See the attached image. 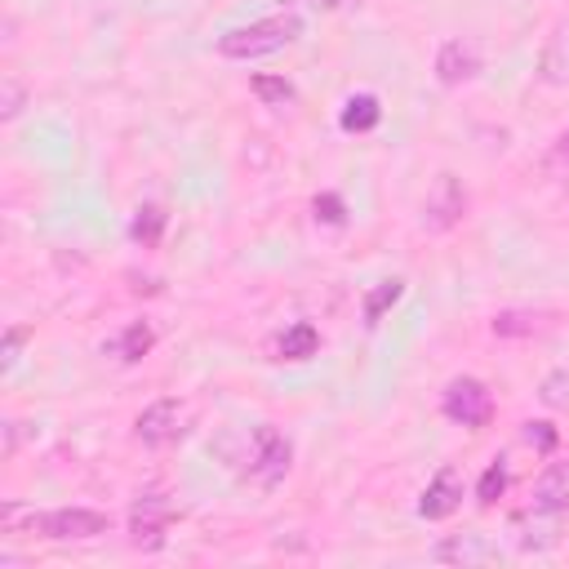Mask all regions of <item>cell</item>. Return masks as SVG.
Returning a JSON list of instances; mask_svg holds the SVG:
<instances>
[{
    "label": "cell",
    "mask_w": 569,
    "mask_h": 569,
    "mask_svg": "<svg viewBox=\"0 0 569 569\" xmlns=\"http://www.w3.org/2000/svg\"><path fill=\"white\" fill-rule=\"evenodd\" d=\"M22 102H27V89L18 84V76H4V102H0V116L13 120V116L22 111Z\"/></svg>",
    "instance_id": "obj_19"
},
{
    "label": "cell",
    "mask_w": 569,
    "mask_h": 569,
    "mask_svg": "<svg viewBox=\"0 0 569 569\" xmlns=\"http://www.w3.org/2000/svg\"><path fill=\"white\" fill-rule=\"evenodd\" d=\"M289 462H293V445H289V436H284V431H276L271 422L253 427V462H249L253 480L271 489V485H280V480H284Z\"/></svg>",
    "instance_id": "obj_3"
},
{
    "label": "cell",
    "mask_w": 569,
    "mask_h": 569,
    "mask_svg": "<svg viewBox=\"0 0 569 569\" xmlns=\"http://www.w3.org/2000/svg\"><path fill=\"white\" fill-rule=\"evenodd\" d=\"M525 440H529L533 449H542V453H547V449L556 445V431H551L547 422H529V431H525Z\"/></svg>",
    "instance_id": "obj_21"
},
{
    "label": "cell",
    "mask_w": 569,
    "mask_h": 569,
    "mask_svg": "<svg viewBox=\"0 0 569 569\" xmlns=\"http://www.w3.org/2000/svg\"><path fill=\"white\" fill-rule=\"evenodd\" d=\"M533 507H547V511H569V462H551L538 485H533Z\"/></svg>",
    "instance_id": "obj_11"
},
{
    "label": "cell",
    "mask_w": 569,
    "mask_h": 569,
    "mask_svg": "<svg viewBox=\"0 0 569 569\" xmlns=\"http://www.w3.org/2000/svg\"><path fill=\"white\" fill-rule=\"evenodd\" d=\"M551 169H556L560 178H569V133L556 138V147H551Z\"/></svg>",
    "instance_id": "obj_24"
},
{
    "label": "cell",
    "mask_w": 569,
    "mask_h": 569,
    "mask_svg": "<svg viewBox=\"0 0 569 569\" xmlns=\"http://www.w3.org/2000/svg\"><path fill=\"white\" fill-rule=\"evenodd\" d=\"M542 400H547V405H565V400H569V378H565V373L547 378V382H542Z\"/></svg>",
    "instance_id": "obj_20"
},
{
    "label": "cell",
    "mask_w": 569,
    "mask_h": 569,
    "mask_svg": "<svg viewBox=\"0 0 569 569\" xmlns=\"http://www.w3.org/2000/svg\"><path fill=\"white\" fill-rule=\"evenodd\" d=\"M400 293H405V280H378V284L365 293V325L373 329V325L382 320V311H387L391 302H400Z\"/></svg>",
    "instance_id": "obj_15"
},
{
    "label": "cell",
    "mask_w": 569,
    "mask_h": 569,
    "mask_svg": "<svg viewBox=\"0 0 569 569\" xmlns=\"http://www.w3.org/2000/svg\"><path fill=\"white\" fill-rule=\"evenodd\" d=\"M18 449V422H4V453Z\"/></svg>",
    "instance_id": "obj_26"
},
{
    "label": "cell",
    "mask_w": 569,
    "mask_h": 569,
    "mask_svg": "<svg viewBox=\"0 0 569 569\" xmlns=\"http://www.w3.org/2000/svg\"><path fill=\"white\" fill-rule=\"evenodd\" d=\"M502 489H507V462L498 458V462H489V467H485V476H480V485H476V498L489 507V502H498V498H502Z\"/></svg>",
    "instance_id": "obj_18"
},
{
    "label": "cell",
    "mask_w": 569,
    "mask_h": 569,
    "mask_svg": "<svg viewBox=\"0 0 569 569\" xmlns=\"http://www.w3.org/2000/svg\"><path fill=\"white\" fill-rule=\"evenodd\" d=\"M151 347H156V329H151L147 320H133V325H129L111 347H102V351H111V356H120L124 365H133V360H142Z\"/></svg>",
    "instance_id": "obj_12"
},
{
    "label": "cell",
    "mask_w": 569,
    "mask_h": 569,
    "mask_svg": "<svg viewBox=\"0 0 569 569\" xmlns=\"http://www.w3.org/2000/svg\"><path fill=\"white\" fill-rule=\"evenodd\" d=\"M164 222H169V213L160 209V204H142L138 209V218H133V227H129V236L138 240V244H160V231H164Z\"/></svg>",
    "instance_id": "obj_16"
},
{
    "label": "cell",
    "mask_w": 569,
    "mask_h": 569,
    "mask_svg": "<svg viewBox=\"0 0 569 569\" xmlns=\"http://www.w3.org/2000/svg\"><path fill=\"white\" fill-rule=\"evenodd\" d=\"M480 71V53L467 40H445L436 53V80L440 84H467Z\"/></svg>",
    "instance_id": "obj_9"
},
{
    "label": "cell",
    "mask_w": 569,
    "mask_h": 569,
    "mask_svg": "<svg viewBox=\"0 0 569 569\" xmlns=\"http://www.w3.org/2000/svg\"><path fill=\"white\" fill-rule=\"evenodd\" d=\"M316 218L342 222V200H338V196H316Z\"/></svg>",
    "instance_id": "obj_22"
},
{
    "label": "cell",
    "mask_w": 569,
    "mask_h": 569,
    "mask_svg": "<svg viewBox=\"0 0 569 569\" xmlns=\"http://www.w3.org/2000/svg\"><path fill=\"white\" fill-rule=\"evenodd\" d=\"M458 507H462V480H458L453 467H440V471L431 476V485L422 489V498H418V516H422V520H445V516H453Z\"/></svg>",
    "instance_id": "obj_8"
},
{
    "label": "cell",
    "mask_w": 569,
    "mask_h": 569,
    "mask_svg": "<svg viewBox=\"0 0 569 569\" xmlns=\"http://www.w3.org/2000/svg\"><path fill=\"white\" fill-rule=\"evenodd\" d=\"M467 213V187L453 178V173H440L427 191V204H422V227L427 231H449L458 227Z\"/></svg>",
    "instance_id": "obj_6"
},
{
    "label": "cell",
    "mask_w": 569,
    "mask_h": 569,
    "mask_svg": "<svg viewBox=\"0 0 569 569\" xmlns=\"http://www.w3.org/2000/svg\"><path fill=\"white\" fill-rule=\"evenodd\" d=\"M316 347H320V333H316V325H307V320L289 325V329L276 338V351H280L284 360H307V356H316Z\"/></svg>",
    "instance_id": "obj_13"
},
{
    "label": "cell",
    "mask_w": 569,
    "mask_h": 569,
    "mask_svg": "<svg viewBox=\"0 0 569 569\" xmlns=\"http://www.w3.org/2000/svg\"><path fill=\"white\" fill-rule=\"evenodd\" d=\"M431 560H440V565H502V547L489 542L485 533H453V538L436 542Z\"/></svg>",
    "instance_id": "obj_7"
},
{
    "label": "cell",
    "mask_w": 569,
    "mask_h": 569,
    "mask_svg": "<svg viewBox=\"0 0 569 569\" xmlns=\"http://www.w3.org/2000/svg\"><path fill=\"white\" fill-rule=\"evenodd\" d=\"M182 431H187V405H182V400H156V405H147V409L138 413V422H133V436H138L147 449H164V445H173Z\"/></svg>",
    "instance_id": "obj_4"
},
{
    "label": "cell",
    "mask_w": 569,
    "mask_h": 569,
    "mask_svg": "<svg viewBox=\"0 0 569 569\" xmlns=\"http://www.w3.org/2000/svg\"><path fill=\"white\" fill-rule=\"evenodd\" d=\"M378 116H382L378 98H373V93H356V98H347V107H342V129H347V133H365V129L378 124Z\"/></svg>",
    "instance_id": "obj_14"
},
{
    "label": "cell",
    "mask_w": 569,
    "mask_h": 569,
    "mask_svg": "<svg viewBox=\"0 0 569 569\" xmlns=\"http://www.w3.org/2000/svg\"><path fill=\"white\" fill-rule=\"evenodd\" d=\"M307 4H311V9H325V13H329V9H351V4H360V0H307Z\"/></svg>",
    "instance_id": "obj_25"
},
{
    "label": "cell",
    "mask_w": 569,
    "mask_h": 569,
    "mask_svg": "<svg viewBox=\"0 0 569 569\" xmlns=\"http://www.w3.org/2000/svg\"><path fill=\"white\" fill-rule=\"evenodd\" d=\"M440 409H445V418L449 422H458V427H485L489 422V413H493V396H489V387L480 382V378H453L449 387H445V400H440Z\"/></svg>",
    "instance_id": "obj_2"
},
{
    "label": "cell",
    "mask_w": 569,
    "mask_h": 569,
    "mask_svg": "<svg viewBox=\"0 0 569 569\" xmlns=\"http://www.w3.org/2000/svg\"><path fill=\"white\" fill-rule=\"evenodd\" d=\"M556 525H560V511H547V507H533V502H529V511H520V516L511 520L516 542L529 547V551L556 547Z\"/></svg>",
    "instance_id": "obj_10"
},
{
    "label": "cell",
    "mask_w": 569,
    "mask_h": 569,
    "mask_svg": "<svg viewBox=\"0 0 569 569\" xmlns=\"http://www.w3.org/2000/svg\"><path fill=\"white\" fill-rule=\"evenodd\" d=\"M169 520H173V502H169L164 493H142V498H133V507H129V538H133V547L156 551V547L164 542Z\"/></svg>",
    "instance_id": "obj_5"
},
{
    "label": "cell",
    "mask_w": 569,
    "mask_h": 569,
    "mask_svg": "<svg viewBox=\"0 0 569 569\" xmlns=\"http://www.w3.org/2000/svg\"><path fill=\"white\" fill-rule=\"evenodd\" d=\"M302 36V18L298 13H271V18H258L249 27H231L218 36V53L222 58H236V62H249V58H267L284 44H293Z\"/></svg>",
    "instance_id": "obj_1"
},
{
    "label": "cell",
    "mask_w": 569,
    "mask_h": 569,
    "mask_svg": "<svg viewBox=\"0 0 569 569\" xmlns=\"http://www.w3.org/2000/svg\"><path fill=\"white\" fill-rule=\"evenodd\" d=\"M22 342H27V329H9V333H4V369H13V365H18Z\"/></svg>",
    "instance_id": "obj_23"
},
{
    "label": "cell",
    "mask_w": 569,
    "mask_h": 569,
    "mask_svg": "<svg viewBox=\"0 0 569 569\" xmlns=\"http://www.w3.org/2000/svg\"><path fill=\"white\" fill-rule=\"evenodd\" d=\"M253 93H258L267 107H284V102H293V84L280 80V76H253Z\"/></svg>",
    "instance_id": "obj_17"
}]
</instances>
